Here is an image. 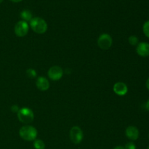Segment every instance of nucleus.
<instances>
[{
    "instance_id": "3",
    "label": "nucleus",
    "mask_w": 149,
    "mask_h": 149,
    "mask_svg": "<svg viewBox=\"0 0 149 149\" xmlns=\"http://www.w3.org/2000/svg\"><path fill=\"white\" fill-rule=\"evenodd\" d=\"M17 118L22 123L29 124L33 122L34 114L31 109L29 108H22L17 112Z\"/></svg>"
},
{
    "instance_id": "15",
    "label": "nucleus",
    "mask_w": 149,
    "mask_h": 149,
    "mask_svg": "<svg viewBox=\"0 0 149 149\" xmlns=\"http://www.w3.org/2000/svg\"><path fill=\"white\" fill-rule=\"evenodd\" d=\"M143 33L146 36L149 38V20L144 23L143 26Z\"/></svg>"
},
{
    "instance_id": "23",
    "label": "nucleus",
    "mask_w": 149,
    "mask_h": 149,
    "mask_svg": "<svg viewBox=\"0 0 149 149\" xmlns=\"http://www.w3.org/2000/svg\"><path fill=\"white\" fill-rule=\"evenodd\" d=\"M2 1H3V0H0V3L2 2Z\"/></svg>"
},
{
    "instance_id": "14",
    "label": "nucleus",
    "mask_w": 149,
    "mask_h": 149,
    "mask_svg": "<svg viewBox=\"0 0 149 149\" xmlns=\"http://www.w3.org/2000/svg\"><path fill=\"white\" fill-rule=\"evenodd\" d=\"M128 42H129V43L131 45H132V46H135V45H138V38L136 36L132 35V36H130L129 37V39H128Z\"/></svg>"
},
{
    "instance_id": "20",
    "label": "nucleus",
    "mask_w": 149,
    "mask_h": 149,
    "mask_svg": "<svg viewBox=\"0 0 149 149\" xmlns=\"http://www.w3.org/2000/svg\"><path fill=\"white\" fill-rule=\"evenodd\" d=\"M146 106V109L149 111V100H148V102H147Z\"/></svg>"
},
{
    "instance_id": "13",
    "label": "nucleus",
    "mask_w": 149,
    "mask_h": 149,
    "mask_svg": "<svg viewBox=\"0 0 149 149\" xmlns=\"http://www.w3.org/2000/svg\"><path fill=\"white\" fill-rule=\"evenodd\" d=\"M33 146L35 149H45V144L42 140H35L33 142Z\"/></svg>"
},
{
    "instance_id": "9",
    "label": "nucleus",
    "mask_w": 149,
    "mask_h": 149,
    "mask_svg": "<svg viewBox=\"0 0 149 149\" xmlns=\"http://www.w3.org/2000/svg\"><path fill=\"white\" fill-rule=\"evenodd\" d=\"M113 92L116 93V95L119 96H123L127 94L128 91L127 86L123 82H116V84L113 85Z\"/></svg>"
},
{
    "instance_id": "21",
    "label": "nucleus",
    "mask_w": 149,
    "mask_h": 149,
    "mask_svg": "<svg viewBox=\"0 0 149 149\" xmlns=\"http://www.w3.org/2000/svg\"><path fill=\"white\" fill-rule=\"evenodd\" d=\"M114 149H125V148L122 146H116Z\"/></svg>"
},
{
    "instance_id": "17",
    "label": "nucleus",
    "mask_w": 149,
    "mask_h": 149,
    "mask_svg": "<svg viewBox=\"0 0 149 149\" xmlns=\"http://www.w3.org/2000/svg\"><path fill=\"white\" fill-rule=\"evenodd\" d=\"M125 149H136V146L132 142H130L125 145Z\"/></svg>"
},
{
    "instance_id": "4",
    "label": "nucleus",
    "mask_w": 149,
    "mask_h": 149,
    "mask_svg": "<svg viewBox=\"0 0 149 149\" xmlns=\"http://www.w3.org/2000/svg\"><path fill=\"white\" fill-rule=\"evenodd\" d=\"M84 134L81 128L78 126H74L70 130V138L74 144H79L82 141Z\"/></svg>"
},
{
    "instance_id": "11",
    "label": "nucleus",
    "mask_w": 149,
    "mask_h": 149,
    "mask_svg": "<svg viewBox=\"0 0 149 149\" xmlns=\"http://www.w3.org/2000/svg\"><path fill=\"white\" fill-rule=\"evenodd\" d=\"M36 84L37 88L41 91H46L49 87V81L43 77H40L37 79Z\"/></svg>"
},
{
    "instance_id": "5",
    "label": "nucleus",
    "mask_w": 149,
    "mask_h": 149,
    "mask_svg": "<svg viewBox=\"0 0 149 149\" xmlns=\"http://www.w3.org/2000/svg\"><path fill=\"white\" fill-rule=\"evenodd\" d=\"M113 41L111 36L108 33H103L99 36L97 39V45L102 49H109L111 47Z\"/></svg>"
},
{
    "instance_id": "16",
    "label": "nucleus",
    "mask_w": 149,
    "mask_h": 149,
    "mask_svg": "<svg viewBox=\"0 0 149 149\" xmlns=\"http://www.w3.org/2000/svg\"><path fill=\"white\" fill-rule=\"evenodd\" d=\"M26 74H27V76L30 78H35L36 77V71H35L33 68H29L26 71Z\"/></svg>"
},
{
    "instance_id": "6",
    "label": "nucleus",
    "mask_w": 149,
    "mask_h": 149,
    "mask_svg": "<svg viewBox=\"0 0 149 149\" xmlns=\"http://www.w3.org/2000/svg\"><path fill=\"white\" fill-rule=\"evenodd\" d=\"M29 25L27 22L24 20H20L16 23L15 26V33L16 36L19 37H23L25 36L29 32Z\"/></svg>"
},
{
    "instance_id": "8",
    "label": "nucleus",
    "mask_w": 149,
    "mask_h": 149,
    "mask_svg": "<svg viewBox=\"0 0 149 149\" xmlns=\"http://www.w3.org/2000/svg\"><path fill=\"white\" fill-rule=\"evenodd\" d=\"M137 53L141 57L149 56V44L147 42H141L137 45L136 47Z\"/></svg>"
},
{
    "instance_id": "2",
    "label": "nucleus",
    "mask_w": 149,
    "mask_h": 149,
    "mask_svg": "<svg viewBox=\"0 0 149 149\" xmlns=\"http://www.w3.org/2000/svg\"><path fill=\"white\" fill-rule=\"evenodd\" d=\"M19 135L20 138L26 141H35L37 137V130L36 128L32 126L22 127L19 131Z\"/></svg>"
},
{
    "instance_id": "22",
    "label": "nucleus",
    "mask_w": 149,
    "mask_h": 149,
    "mask_svg": "<svg viewBox=\"0 0 149 149\" xmlns=\"http://www.w3.org/2000/svg\"><path fill=\"white\" fill-rule=\"evenodd\" d=\"M10 1H13V2H19V1H22V0H10Z\"/></svg>"
},
{
    "instance_id": "19",
    "label": "nucleus",
    "mask_w": 149,
    "mask_h": 149,
    "mask_svg": "<svg viewBox=\"0 0 149 149\" xmlns=\"http://www.w3.org/2000/svg\"><path fill=\"white\" fill-rule=\"evenodd\" d=\"M146 87L148 88V90H149V78L148 79V80L146 81Z\"/></svg>"
},
{
    "instance_id": "10",
    "label": "nucleus",
    "mask_w": 149,
    "mask_h": 149,
    "mask_svg": "<svg viewBox=\"0 0 149 149\" xmlns=\"http://www.w3.org/2000/svg\"><path fill=\"white\" fill-rule=\"evenodd\" d=\"M126 136L131 141H136L139 137V130L135 126L128 127L125 131Z\"/></svg>"
},
{
    "instance_id": "7",
    "label": "nucleus",
    "mask_w": 149,
    "mask_h": 149,
    "mask_svg": "<svg viewBox=\"0 0 149 149\" xmlns=\"http://www.w3.org/2000/svg\"><path fill=\"white\" fill-rule=\"evenodd\" d=\"M63 75V71L62 68L58 65H54L51 67L48 71V77L53 81H58L61 79Z\"/></svg>"
},
{
    "instance_id": "18",
    "label": "nucleus",
    "mask_w": 149,
    "mask_h": 149,
    "mask_svg": "<svg viewBox=\"0 0 149 149\" xmlns=\"http://www.w3.org/2000/svg\"><path fill=\"white\" fill-rule=\"evenodd\" d=\"M11 109H12V111H13V112H18V111L20 110V109H19V108H18V106H16V105H14V106H12Z\"/></svg>"
},
{
    "instance_id": "12",
    "label": "nucleus",
    "mask_w": 149,
    "mask_h": 149,
    "mask_svg": "<svg viewBox=\"0 0 149 149\" xmlns=\"http://www.w3.org/2000/svg\"><path fill=\"white\" fill-rule=\"evenodd\" d=\"M20 17L21 18H23V20L24 21H31L33 17H32V13L30 10H24L20 13Z\"/></svg>"
},
{
    "instance_id": "1",
    "label": "nucleus",
    "mask_w": 149,
    "mask_h": 149,
    "mask_svg": "<svg viewBox=\"0 0 149 149\" xmlns=\"http://www.w3.org/2000/svg\"><path fill=\"white\" fill-rule=\"evenodd\" d=\"M30 26L35 33L39 34H42L47 30V24L46 21L39 17H33L31 20Z\"/></svg>"
},
{
    "instance_id": "24",
    "label": "nucleus",
    "mask_w": 149,
    "mask_h": 149,
    "mask_svg": "<svg viewBox=\"0 0 149 149\" xmlns=\"http://www.w3.org/2000/svg\"><path fill=\"white\" fill-rule=\"evenodd\" d=\"M148 149H149V146H148Z\"/></svg>"
}]
</instances>
